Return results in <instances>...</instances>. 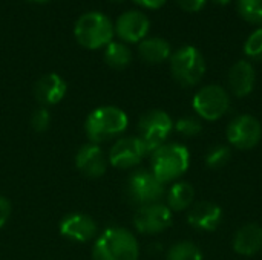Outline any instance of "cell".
Segmentation results:
<instances>
[{
  "instance_id": "obj_29",
  "label": "cell",
  "mask_w": 262,
  "mask_h": 260,
  "mask_svg": "<svg viewBox=\"0 0 262 260\" xmlns=\"http://www.w3.org/2000/svg\"><path fill=\"white\" fill-rule=\"evenodd\" d=\"M11 202L5 198V196H0V228L8 222L9 216H11Z\"/></svg>"
},
{
  "instance_id": "obj_17",
  "label": "cell",
  "mask_w": 262,
  "mask_h": 260,
  "mask_svg": "<svg viewBox=\"0 0 262 260\" xmlns=\"http://www.w3.org/2000/svg\"><path fill=\"white\" fill-rule=\"evenodd\" d=\"M66 81L57 74H46L34 86V95L37 101L43 106L58 104L66 95Z\"/></svg>"
},
{
  "instance_id": "obj_27",
  "label": "cell",
  "mask_w": 262,
  "mask_h": 260,
  "mask_svg": "<svg viewBox=\"0 0 262 260\" xmlns=\"http://www.w3.org/2000/svg\"><path fill=\"white\" fill-rule=\"evenodd\" d=\"M49 124H51V115H49L46 107H40V109L32 112V115H31V127L35 132L48 130Z\"/></svg>"
},
{
  "instance_id": "obj_2",
  "label": "cell",
  "mask_w": 262,
  "mask_h": 260,
  "mask_svg": "<svg viewBox=\"0 0 262 260\" xmlns=\"http://www.w3.org/2000/svg\"><path fill=\"white\" fill-rule=\"evenodd\" d=\"M129 124V118L120 107L103 106L89 113L84 123V130L91 143L98 144L120 136Z\"/></svg>"
},
{
  "instance_id": "obj_4",
  "label": "cell",
  "mask_w": 262,
  "mask_h": 260,
  "mask_svg": "<svg viewBox=\"0 0 262 260\" xmlns=\"http://www.w3.org/2000/svg\"><path fill=\"white\" fill-rule=\"evenodd\" d=\"M114 34V25L109 17L97 11L80 15L74 26V35L78 44L91 51L106 48L112 41Z\"/></svg>"
},
{
  "instance_id": "obj_9",
  "label": "cell",
  "mask_w": 262,
  "mask_h": 260,
  "mask_svg": "<svg viewBox=\"0 0 262 260\" xmlns=\"http://www.w3.org/2000/svg\"><path fill=\"white\" fill-rule=\"evenodd\" d=\"M229 143L239 150L255 149L262 138L261 123L252 115H239L227 127Z\"/></svg>"
},
{
  "instance_id": "obj_32",
  "label": "cell",
  "mask_w": 262,
  "mask_h": 260,
  "mask_svg": "<svg viewBox=\"0 0 262 260\" xmlns=\"http://www.w3.org/2000/svg\"><path fill=\"white\" fill-rule=\"evenodd\" d=\"M29 2H32V3H40V5H41V3H48L49 0H29Z\"/></svg>"
},
{
  "instance_id": "obj_19",
  "label": "cell",
  "mask_w": 262,
  "mask_h": 260,
  "mask_svg": "<svg viewBox=\"0 0 262 260\" xmlns=\"http://www.w3.org/2000/svg\"><path fill=\"white\" fill-rule=\"evenodd\" d=\"M138 54L141 60L150 64H160L166 61L167 58H170L172 55L169 41L161 37H150V38H144L143 41H140Z\"/></svg>"
},
{
  "instance_id": "obj_28",
  "label": "cell",
  "mask_w": 262,
  "mask_h": 260,
  "mask_svg": "<svg viewBox=\"0 0 262 260\" xmlns=\"http://www.w3.org/2000/svg\"><path fill=\"white\" fill-rule=\"evenodd\" d=\"M207 0H177L178 6L187 12H198L204 8Z\"/></svg>"
},
{
  "instance_id": "obj_22",
  "label": "cell",
  "mask_w": 262,
  "mask_h": 260,
  "mask_svg": "<svg viewBox=\"0 0 262 260\" xmlns=\"http://www.w3.org/2000/svg\"><path fill=\"white\" fill-rule=\"evenodd\" d=\"M167 260H203V253L196 244L190 241H181L170 247Z\"/></svg>"
},
{
  "instance_id": "obj_18",
  "label": "cell",
  "mask_w": 262,
  "mask_h": 260,
  "mask_svg": "<svg viewBox=\"0 0 262 260\" xmlns=\"http://www.w3.org/2000/svg\"><path fill=\"white\" fill-rule=\"evenodd\" d=\"M233 250L241 256H255L262 251V227L247 224L241 227L233 238Z\"/></svg>"
},
{
  "instance_id": "obj_14",
  "label": "cell",
  "mask_w": 262,
  "mask_h": 260,
  "mask_svg": "<svg viewBox=\"0 0 262 260\" xmlns=\"http://www.w3.org/2000/svg\"><path fill=\"white\" fill-rule=\"evenodd\" d=\"M75 166L88 178H101L107 170V159L98 144L89 143L78 149Z\"/></svg>"
},
{
  "instance_id": "obj_5",
  "label": "cell",
  "mask_w": 262,
  "mask_h": 260,
  "mask_svg": "<svg viewBox=\"0 0 262 260\" xmlns=\"http://www.w3.org/2000/svg\"><path fill=\"white\" fill-rule=\"evenodd\" d=\"M170 70L178 84L192 87L203 80L206 60L195 46H183L170 55Z\"/></svg>"
},
{
  "instance_id": "obj_26",
  "label": "cell",
  "mask_w": 262,
  "mask_h": 260,
  "mask_svg": "<svg viewBox=\"0 0 262 260\" xmlns=\"http://www.w3.org/2000/svg\"><path fill=\"white\" fill-rule=\"evenodd\" d=\"M244 52L252 60H262V26L249 35L244 44Z\"/></svg>"
},
{
  "instance_id": "obj_7",
  "label": "cell",
  "mask_w": 262,
  "mask_h": 260,
  "mask_svg": "<svg viewBox=\"0 0 262 260\" xmlns=\"http://www.w3.org/2000/svg\"><path fill=\"white\" fill-rule=\"evenodd\" d=\"M230 107V97L227 90L218 84L201 87L193 97V109L206 121H216L223 118Z\"/></svg>"
},
{
  "instance_id": "obj_11",
  "label": "cell",
  "mask_w": 262,
  "mask_h": 260,
  "mask_svg": "<svg viewBox=\"0 0 262 260\" xmlns=\"http://www.w3.org/2000/svg\"><path fill=\"white\" fill-rule=\"evenodd\" d=\"M147 155L149 152L138 136H126V138H120L112 146L109 153V162L115 169L124 170L138 166L141 159Z\"/></svg>"
},
{
  "instance_id": "obj_3",
  "label": "cell",
  "mask_w": 262,
  "mask_h": 260,
  "mask_svg": "<svg viewBox=\"0 0 262 260\" xmlns=\"http://www.w3.org/2000/svg\"><path fill=\"white\" fill-rule=\"evenodd\" d=\"M152 173L161 184L181 178L190 166V153L183 144H164L152 155Z\"/></svg>"
},
{
  "instance_id": "obj_21",
  "label": "cell",
  "mask_w": 262,
  "mask_h": 260,
  "mask_svg": "<svg viewBox=\"0 0 262 260\" xmlns=\"http://www.w3.org/2000/svg\"><path fill=\"white\" fill-rule=\"evenodd\" d=\"M104 61L112 69L121 70L132 61V51L123 41H111L104 48Z\"/></svg>"
},
{
  "instance_id": "obj_10",
  "label": "cell",
  "mask_w": 262,
  "mask_h": 260,
  "mask_svg": "<svg viewBox=\"0 0 262 260\" xmlns=\"http://www.w3.org/2000/svg\"><path fill=\"white\" fill-rule=\"evenodd\" d=\"M172 210L164 204H150L140 207L134 216V225L141 234H158L172 225Z\"/></svg>"
},
{
  "instance_id": "obj_8",
  "label": "cell",
  "mask_w": 262,
  "mask_h": 260,
  "mask_svg": "<svg viewBox=\"0 0 262 260\" xmlns=\"http://www.w3.org/2000/svg\"><path fill=\"white\" fill-rule=\"evenodd\" d=\"M164 195V184H161L155 175L149 170H137L129 176L127 181V196L129 199L140 205L157 204Z\"/></svg>"
},
{
  "instance_id": "obj_1",
  "label": "cell",
  "mask_w": 262,
  "mask_h": 260,
  "mask_svg": "<svg viewBox=\"0 0 262 260\" xmlns=\"http://www.w3.org/2000/svg\"><path fill=\"white\" fill-rule=\"evenodd\" d=\"M140 248L135 236L120 227L104 230L94 244V260H138Z\"/></svg>"
},
{
  "instance_id": "obj_30",
  "label": "cell",
  "mask_w": 262,
  "mask_h": 260,
  "mask_svg": "<svg viewBox=\"0 0 262 260\" xmlns=\"http://www.w3.org/2000/svg\"><path fill=\"white\" fill-rule=\"evenodd\" d=\"M134 2L137 5H140L143 8H149V9H158L166 3V0H134Z\"/></svg>"
},
{
  "instance_id": "obj_25",
  "label": "cell",
  "mask_w": 262,
  "mask_h": 260,
  "mask_svg": "<svg viewBox=\"0 0 262 260\" xmlns=\"http://www.w3.org/2000/svg\"><path fill=\"white\" fill-rule=\"evenodd\" d=\"M173 127L180 135L186 138H193L203 132V124L200 118H195V116H183L173 124Z\"/></svg>"
},
{
  "instance_id": "obj_16",
  "label": "cell",
  "mask_w": 262,
  "mask_h": 260,
  "mask_svg": "<svg viewBox=\"0 0 262 260\" xmlns=\"http://www.w3.org/2000/svg\"><path fill=\"white\" fill-rule=\"evenodd\" d=\"M227 83H229V89L233 95L236 97H247L253 92L255 89V83H256V72L255 67L246 61H236L227 75Z\"/></svg>"
},
{
  "instance_id": "obj_13",
  "label": "cell",
  "mask_w": 262,
  "mask_h": 260,
  "mask_svg": "<svg viewBox=\"0 0 262 260\" xmlns=\"http://www.w3.org/2000/svg\"><path fill=\"white\" fill-rule=\"evenodd\" d=\"M60 234L74 242H88L97 236L95 221L83 213H71L60 221Z\"/></svg>"
},
{
  "instance_id": "obj_15",
  "label": "cell",
  "mask_w": 262,
  "mask_h": 260,
  "mask_svg": "<svg viewBox=\"0 0 262 260\" xmlns=\"http://www.w3.org/2000/svg\"><path fill=\"white\" fill-rule=\"evenodd\" d=\"M223 216H224L223 208L218 204L203 201V202L195 204L190 208L187 215V221H189V225H192L195 230L213 231L221 225Z\"/></svg>"
},
{
  "instance_id": "obj_31",
  "label": "cell",
  "mask_w": 262,
  "mask_h": 260,
  "mask_svg": "<svg viewBox=\"0 0 262 260\" xmlns=\"http://www.w3.org/2000/svg\"><path fill=\"white\" fill-rule=\"evenodd\" d=\"M215 3H218V5H227L230 0H213Z\"/></svg>"
},
{
  "instance_id": "obj_12",
  "label": "cell",
  "mask_w": 262,
  "mask_h": 260,
  "mask_svg": "<svg viewBox=\"0 0 262 260\" xmlns=\"http://www.w3.org/2000/svg\"><path fill=\"white\" fill-rule=\"evenodd\" d=\"M150 23L146 14L141 11H126L123 12L114 26L115 34L124 41V43H140L146 38L149 32Z\"/></svg>"
},
{
  "instance_id": "obj_24",
  "label": "cell",
  "mask_w": 262,
  "mask_h": 260,
  "mask_svg": "<svg viewBox=\"0 0 262 260\" xmlns=\"http://www.w3.org/2000/svg\"><path fill=\"white\" fill-rule=\"evenodd\" d=\"M232 150L227 146H215L206 155V164L209 169H221L229 164Z\"/></svg>"
},
{
  "instance_id": "obj_23",
  "label": "cell",
  "mask_w": 262,
  "mask_h": 260,
  "mask_svg": "<svg viewBox=\"0 0 262 260\" xmlns=\"http://www.w3.org/2000/svg\"><path fill=\"white\" fill-rule=\"evenodd\" d=\"M238 12L246 21L262 26V0H238Z\"/></svg>"
},
{
  "instance_id": "obj_20",
  "label": "cell",
  "mask_w": 262,
  "mask_h": 260,
  "mask_svg": "<svg viewBox=\"0 0 262 260\" xmlns=\"http://www.w3.org/2000/svg\"><path fill=\"white\" fill-rule=\"evenodd\" d=\"M195 199V190L189 182H175L167 192V207L172 211L187 210Z\"/></svg>"
},
{
  "instance_id": "obj_33",
  "label": "cell",
  "mask_w": 262,
  "mask_h": 260,
  "mask_svg": "<svg viewBox=\"0 0 262 260\" xmlns=\"http://www.w3.org/2000/svg\"><path fill=\"white\" fill-rule=\"evenodd\" d=\"M112 2H117V3H120V2H124V0H112Z\"/></svg>"
},
{
  "instance_id": "obj_6",
  "label": "cell",
  "mask_w": 262,
  "mask_h": 260,
  "mask_svg": "<svg viewBox=\"0 0 262 260\" xmlns=\"http://www.w3.org/2000/svg\"><path fill=\"white\" fill-rule=\"evenodd\" d=\"M172 130L173 121L164 110H149L138 121V138L146 146L149 155L164 146Z\"/></svg>"
}]
</instances>
